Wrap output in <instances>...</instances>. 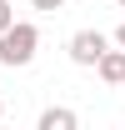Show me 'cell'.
Returning <instances> with one entry per match:
<instances>
[{
	"instance_id": "1",
	"label": "cell",
	"mask_w": 125,
	"mask_h": 130,
	"mask_svg": "<svg viewBox=\"0 0 125 130\" xmlns=\"http://www.w3.org/2000/svg\"><path fill=\"white\" fill-rule=\"evenodd\" d=\"M35 50H40V30H35L30 20H15L10 30L0 35V65L5 70H25L35 60Z\"/></svg>"
},
{
	"instance_id": "7",
	"label": "cell",
	"mask_w": 125,
	"mask_h": 130,
	"mask_svg": "<svg viewBox=\"0 0 125 130\" xmlns=\"http://www.w3.org/2000/svg\"><path fill=\"white\" fill-rule=\"evenodd\" d=\"M115 45H120V50H125V20H120V30H115Z\"/></svg>"
},
{
	"instance_id": "10",
	"label": "cell",
	"mask_w": 125,
	"mask_h": 130,
	"mask_svg": "<svg viewBox=\"0 0 125 130\" xmlns=\"http://www.w3.org/2000/svg\"><path fill=\"white\" fill-rule=\"evenodd\" d=\"M120 90H125V85H120Z\"/></svg>"
},
{
	"instance_id": "8",
	"label": "cell",
	"mask_w": 125,
	"mask_h": 130,
	"mask_svg": "<svg viewBox=\"0 0 125 130\" xmlns=\"http://www.w3.org/2000/svg\"><path fill=\"white\" fill-rule=\"evenodd\" d=\"M0 115H5V100H0Z\"/></svg>"
},
{
	"instance_id": "4",
	"label": "cell",
	"mask_w": 125,
	"mask_h": 130,
	"mask_svg": "<svg viewBox=\"0 0 125 130\" xmlns=\"http://www.w3.org/2000/svg\"><path fill=\"white\" fill-rule=\"evenodd\" d=\"M95 75L105 85H125V50H105V60L95 65Z\"/></svg>"
},
{
	"instance_id": "9",
	"label": "cell",
	"mask_w": 125,
	"mask_h": 130,
	"mask_svg": "<svg viewBox=\"0 0 125 130\" xmlns=\"http://www.w3.org/2000/svg\"><path fill=\"white\" fill-rule=\"evenodd\" d=\"M115 5H120V10H125V0H115Z\"/></svg>"
},
{
	"instance_id": "6",
	"label": "cell",
	"mask_w": 125,
	"mask_h": 130,
	"mask_svg": "<svg viewBox=\"0 0 125 130\" xmlns=\"http://www.w3.org/2000/svg\"><path fill=\"white\" fill-rule=\"evenodd\" d=\"M30 5H35V10H45V15H55V10H60L65 0H30Z\"/></svg>"
},
{
	"instance_id": "5",
	"label": "cell",
	"mask_w": 125,
	"mask_h": 130,
	"mask_svg": "<svg viewBox=\"0 0 125 130\" xmlns=\"http://www.w3.org/2000/svg\"><path fill=\"white\" fill-rule=\"evenodd\" d=\"M10 25H15V10H10V0H0V35L10 30Z\"/></svg>"
},
{
	"instance_id": "3",
	"label": "cell",
	"mask_w": 125,
	"mask_h": 130,
	"mask_svg": "<svg viewBox=\"0 0 125 130\" xmlns=\"http://www.w3.org/2000/svg\"><path fill=\"white\" fill-rule=\"evenodd\" d=\"M35 130H80V115L70 105H50V110H40V125Z\"/></svg>"
},
{
	"instance_id": "2",
	"label": "cell",
	"mask_w": 125,
	"mask_h": 130,
	"mask_svg": "<svg viewBox=\"0 0 125 130\" xmlns=\"http://www.w3.org/2000/svg\"><path fill=\"white\" fill-rule=\"evenodd\" d=\"M65 50H70V60H75V65L95 70V65L105 60V50H110V35H100V30H75Z\"/></svg>"
}]
</instances>
